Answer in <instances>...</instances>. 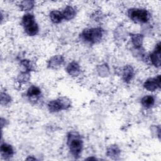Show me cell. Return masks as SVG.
<instances>
[{
    "mask_svg": "<svg viewBox=\"0 0 161 161\" xmlns=\"http://www.w3.org/2000/svg\"><path fill=\"white\" fill-rule=\"evenodd\" d=\"M67 145L71 154L74 157L77 158L80 156L83 148V141L77 133H69L67 135Z\"/></svg>",
    "mask_w": 161,
    "mask_h": 161,
    "instance_id": "cell-1",
    "label": "cell"
},
{
    "mask_svg": "<svg viewBox=\"0 0 161 161\" xmlns=\"http://www.w3.org/2000/svg\"><path fill=\"white\" fill-rule=\"evenodd\" d=\"M21 24L25 33L28 36H33L38 33L39 27L33 14L30 13L25 14L21 19Z\"/></svg>",
    "mask_w": 161,
    "mask_h": 161,
    "instance_id": "cell-2",
    "label": "cell"
},
{
    "mask_svg": "<svg viewBox=\"0 0 161 161\" xmlns=\"http://www.w3.org/2000/svg\"><path fill=\"white\" fill-rule=\"evenodd\" d=\"M103 36V30L100 27L86 29L80 34V38L84 42L91 44L99 42Z\"/></svg>",
    "mask_w": 161,
    "mask_h": 161,
    "instance_id": "cell-3",
    "label": "cell"
},
{
    "mask_svg": "<svg viewBox=\"0 0 161 161\" xmlns=\"http://www.w3.org/2000/svg\"><path fill=\"white\" fill-rule=\"evenodd\" d=\"M149 13L146 9L133 8L128 11L129 18L136 23H146L149 20Z\"/></svg>",
    "mask_w": 161,
    "mask_h": 161,
    "instance_id": "cell-4",
    "label": "cell"
},
{
    "mask_svg": "<svg viewBox=\"0 0 161 161\" xmlns=\"http://www.w3.org/2000/svg\"><path fill=\"white\" fill-rule=\"evenodd\" d=\"M70 101L65 97H61L57 99L50 101L48 103V109L51 113H57L61 110L67 109L70 107Z\"/></svg>",
    "mask_w": 161,
    "mask_h": 161,
    "instance_id": "cell-5",
    "label": "cell"
},
{
    "mask_svg": "<svg viewBox=\"0 0 161 161\" xmlns=\"http://www.w3.org/2000/svg\"><path fill=\"white\" fill-rule=\"evenodd\" d=\"M160 75H158L155 77L147 79L143 83V87L148 91L153 92L160 88Z\"/></svg>",
    "mask_w": 161,
    "mask_h": 161,
    "instance_id": "cell-6",
    "label": "cell"
},
{
    "mask_svg": "<svg viewBox=\"0 0 161 161\" xmlns=\"http://www.w3.org/2000/svg\"><path fill=\"white\" fill-rule=\"evenodd\" d=\"M160 43L156 44L154 50L150 55V60L152 64L156 67L160 66Z\"/></svg>",
    "mask_w": 161,
    "mask_h": 161,
    "instance_id": "cell-7",
    "label": "cell"
},
{
    "mask_svg": "<svg viewBox=\"0 0 161 161\" xmlns=\"http://www.w3.org/2000/svg\"><path fill=\"white\" fill-rule=\"evenodd\" d=\"M1 154L2 157L5 159L11 158L14 154V150L12 146L6 143H3L1 145Z\"/></svg>",
    "mask_w": 161,
    "mask_h": 161,
    "instance_id": "cell-8",
    "label": "cell"
},
{
    "mask_svg": "<svg viewBox=\"0 0 161 161\" xmlns=\"http://www.w3.org/2000/svg\"><path fill=\"white\" fill-rule=\"evenodd\" d=\"M62 13L63 14L64 19L67 21L72 19L76 15L75 9L70 5L66 6L62 11Z\"/></svg>",
    "mask_w": 161,
    "mask_h": 161,
    "instance_id": "cell-9",
    "label": "cell"
},
{
    "mask_svg": "<svg viewBox=\"0 0 161 161\" xmlns=\"http://www.w3.org/2000/svg\"><path fill=\"white\" fill-rule=\"evenodd\" d=\"M134 76V70L131 65H125L123 69V79L128 83L130 82Z\"/></svg>",
    "mask_w": 161,
    "mask_h": 161,
    "instance_id": "cell-10",
    "label": "cell"
},
{
    "mask_svg": "<svg viewBox=\"0 0 161 161\" xmlns=\"http://www.w3.org/2000/svg\"><path fill=\"white\" fill-rule=\"evenodd\" d=\"M66 70L68 74L72 76H77L80 72V66L76 62H72L69 64Z\"/></svg>",
    "mask_w": 161,
    "mask_h": 161,
    "instance_id": "cell-11",
    "label": "cell"
},
{
    "mask_svg": "<svg viewBox=\"0 0 161 161\" xmlns=\"http://www.w3.org/2000/svg\"><path fill=\"white\" fill-rule=\"evenodd\" d=\"M49 16L51 21L55 24H58L64 19L62 11L58 10H52L49 13Z\"/></svg>",
    "mask_w": 161,
    "mask_h": 161,
    "instance_id": "cell-12",
    "label": "cell"
},
{
    "mask_svg": "<svg viewBox=\"0 0 161 161\" xmlns=\"http://www.w3.org/2000/svg\"><path fill=\"white\" fill-rule=\"evenodd\" d=\"M155 97L152 95H146L141 99V104L145 109L151 108L155 104Z\"/></svg>",
    "mask_w": 161,
    "mask_h": 161,
    "instance_id": "cell-13",
    "label": "cell"
},
{
    "mask_svg": "<svg viewBox=\"0 0 161 161\" xmlns=\"http://www.w3.org/2000/svg\"><path fill=\"white\" fill-rule=\"evenodd\" d=\"M41 94V90L40 89L35 86H30L26 92V96L30 99H37Z\"/></svg>",
    "mask_w": 161,
    "mask_h": 161,
    "instance_id": "cell-14",
    "label": "cell"
},
{
    "mask_svg": "<svg viewBox=\"0 0 161 161\" xmlns=\"http://www.w3.org/2000/svg\"><path fill=\"white\" fill-rule=\"evenodd\" d=\"M131 42L135 48H140L143 44V36L141 34H133L131 37Z\"/></svg>",
    "mask_w": 161,
    "mask_h": 161,
    "instance_id": "cell-15",
    "label": "cell"
},
{
    "mask_svg": "<svg viewBox=\"0 0 161 161\" xmlns=\"http://www.w3.org/2000/svg\"><path fill=\"white\" fill-rule=\"evenodd\" d=\"M63 62H64V59L62 56H55L50 60L48 65L50 66V68L55 69L59 66H61Z\"/></svg>",
    "mask_w": 161,
    "mask_h": 161,
    "instance_id": "cell-16",
    "label": "cell"
},
{
    "mask_svg": "<svg viewBox=\"0 0 161 161\" xmlns=\"http://www.w3.org/2000/svg\"><path fill=\"white\" fill-rule=\"evenodd\" d=\"M19 8L22 11H28L31 10L35 6V2L33 1H23L20 2Z\"/></svg>",
    "mask_w": 161,
    "mask_h": 161,
    "instance_id": "cell-17",
    "label": "cell"
},
{
    "mask_svg": "<svg viewBox=\"0 0 161 161\" xmlns=\"http://www.w3.org/2000/svg\"><path fill=\"white\" fill-rule=\"evenodd\" d=\"M120 150L117 146H111L107 150V155L110 157H116L119 155Z\"/></svg>",
    "mask_w": 161,
    "mask_h": 161,
    "instance_id": "cell-18",
    "label": "cell"
},
{
    "mask_svg": "<svg viewBox=\"0 0 161 161\" xmlns=\"http://www.w3.org/2000/svg\"><path fill=\"white\" fill-rule=\"evenodd\" d=\"M10 102H11V97L6 93L1 92V104L6 105L8 103H9Z\"/></svg>",
    "mask_w": 161,
    "mask_h": 161,
    "instance_id": "cell-19",
    "label": "cell"
},
{
    "mask_svg": "<svg viewBox=\"0 0 161 161\" xmlns=\"http://www.w3.org/2000/svg\"><path fill=\"white\" fill-rule=\"evenodd\" d=\"M29 79V74L27 72L20 74L18 77V80L20 82H26Z\"/></svg>",
    "mask_w": 161,
    "mask_h": 161,
    "instance_id": "cell-20",
    "label": "cell"
}]
</instances>
